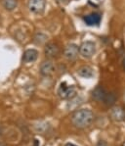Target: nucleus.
Listing matches in <instances>:
<instances>
[{"label": "nucleus", "instance_id": "nucleus-1", "mask_svg": "<svg viewBox=\"0 0 125 146\" xmlns=\"http://www.w3.org/2000/svg\"><path fill=\"white\" fill-rule=\"evenodd\" d=\"M94 120V114L89 109H80L74 112L71 121L72 123L78 129H84L92 123Z\"/></svg>", "mask_w": 125, "mask_h": 146}, {"label": "nucleus", "instance_id": "nucleus-2", "mask_svg": "<svg viewBox=\"0 0 125 146\" xmlns=\"http://www.w3.org/2000/svg\"><path fill=\"white\" fill-rule=\"evenodd\" d=\"M92 97L98 102H103L108 106H113L116 101V96L113 92H108L102 86L96 87L92 92Z\"/></svg>", "mask_w": 125, "mask_h": 146}, {"label": "nucleus", "instance_id": "nucleus-3", "mask_svg": "<svg viewBox=\"0 0 125 146\" xmlns=\"http://www.w3.org/2000/svg\"><path fill=\"white\" fill-rule=\"evenodd\" d=\"M58 95L64 100L72 99L76 95V88L74 87V85L68 84L66 82H62L58 88Z\"/></svg>", "mask_w": 125, "mask_h": 146}, {"label": "nucleus", "instance_id": "nucleus-4", "mask_svg": "<svg viewBox=\"0 0 125 146\" xmlns=\"http://www.w3.org/2000/svg\"><path fill=\"white\" fill-rule=\"evenodd\" d=\"M96 53V44L93 41L87 40L79 46V54L83 58L90 59Z\"/></svg>", "mask_w": 125, "mask_h": 146}, {"label": "nucleus", "instance_id": "nucleus-5", "mask_svg": "<svg viewBox=\"0 0 125 146\" xmlns=\"http://www.w3.org/2000/svg\"><path fill=\"white\" fill-rule=\"evenodd\" d=\"M28 7L32 14L40 15L45 10L46 0H28Z\"/></svg>", "mask_w": 125, "mask_h": 146}, {"label": "nucleus", "instance_id": "nucleus-6", "mask_svg": "<svg viewBox=\"0 0 125 146\" xmlns=\"http://www.w3.org/2000/svg\"><path fill=\"white\" fill-rule=\"evenodd\" d=\"M64 57L66 58L70 61H74L77 59L78 54H79V47L74 43H70L68 44L64 48Z\"/></svg>", "mask_w": 125, "mask_h": 146}, {"label": "nucleus", "instance_id": "nucleus-7", "mask_svg": "<svg viewBox=\"0 0 125 146\" xmlns=\"http://www.w3.org/2000/svg\"><path fill=\"white\" fill-rule=\"evenodd\" d=\"M60 48L57 44L53 43V42H49L44 47V54L48 59H55L58 58L60 55Z\"/></svg>", "mask_w": 125, "mask_h": 146}, {"label": "nucleus", "instance_id": "nucleus-8", "mask_svg": "<svg viewBox=\"0 0 125 146\" xmlns=\"http://www.w3.org/2000/svg\"><path fill=\"white\" fill-rule=\"evenodd\" d=\"M55 72V66L51 61L47 60L41 63L40 65V74L43 77H50L54 74Z\"/></svg>", "mask_w": 125, "mask_h": 146}, {"label": "nucleus", "instance_id": "nucleus-9", "mask_svg": "<svg viewBox=\"0 0 125 146\" xmlns=\"http://www.w3.org/2000/svg\"><path fill=\"white\" fill-rule=\"evenodd\" d=\"M101 16L98 13H91L89 15H86L84 16L83 18V21L87 26H90V27H93V26H98L100 23H101Z\"/></svg>", "mask_w": 125, "mask_h": 146}, {"label": "nucleus", "instance_id": "nucleus-10", "mask_svg": "<svg viewBox=\"0 0 125 146\" xmlns=\"http://www.w3.org/2000/svg\"><path fill=\"white\" fill-rule=\"evenodd\" d=\"M38 58V51L35 49H28L24 52L23 61L24 63H32Z\"/></svg>", "mask_w": 125, "mask_h": 146}, {"label": "nucleus", "instance_id": "nucleus-11", "mask_svg": "<svg viewBox=\"0 0 125 146\" xmlns=\"http://www.w3.org/2000/svg\"><path fill=\"white\" fill-rule=\"evenodd\" d=\"M77 75L83 78H92L94 77V71L91 67L83 66L78 69Z\"/></svg>", "mask_w": 125, "mask_h": 146}, {"label": "nucleus", "instance_id": "nucleus-12", "mask_svg": "<svg viewBox=\"0 0 125 146\" xmlns=\"http://www.w3.org/2000/svg\"><path fill=\"white\" fill-rule=\"evenodd\" d=\"M111 117L115 121H125V110L121 107H115L111 110Z\"/></svg>", "mask_w": 125, "mask_h": 146}, {"label": "nucleus", "instance_id": "nucleus-13", "mask_svg": "<svg viewBox=\"0 0 125 146\" xmlns=\"http://www.w3.org/2000/svg\"><path fill=\"white\" fill-rule=\"evenodd\" d=\"M1 4L5 10L13 11L17 8L18 0H1Z\"/></svg>", "mask_w": 125, "mask_h": 146}, {"label": "nucleus", "instance_id": "nucleus-14", "mask_svg": "<svg viewBox=\"0 0 125 146\" xmlns=\"http://www.w3.org/2000/svg\"><path fill=\"white\" fill-rule=\"evenodd\" d=\"M47 39H48V37H47L46 35H44L42 33H37L34 35V37H33V42L36 45H42V44H44L47 41Z\"/></svg>", "mask_w": 125, "mask_h": 146}, {"label": "nucleus", "instance_id": "nucleus-15", "mask_svg": "<svg viewBox=\"0 0 125 146\" xmlns=\"http://www.w3.org/2000/svg\"><path fill=\"white\" fill-rule=\"evenodd\" d=\"M96 146H108V144H107L106 141H104V140H100L99 142L97 143V145H96Z\"/></svg>", "mask_w": 125, "mask_h": 146}, {"label": "nucleus", "instance_id": "nucleus-16", "mask_svg": "<svg viewBox=\"0 0 125 146\" xmlns=\"http://www.w3.org/2000/svg\"><path fill=\"white\" fill-rule=\"evenodd\" d=\"M57 1L60 3H66V2H68V0H57Z\"/></svg>", "mask_w": 125, "mask_h": 146}, {"label": "nucleus", "instance_id": "nucleus-17", "mask_svg": "<svg viewBox=\"0 0 125 146\" xmlns=\"http://www.w3.org/2000/svg\"><path fill=\"white\" fill-rule=\"evenodd\" d=\"M64 146H76V145H74V144H72V143H66Z\"/></svg>", "mask_w": 125, "mask_h": 146}, {"label": "nucleus", "instance_id": "nucleus-18", "mask_svg": "<svg viewBox=\"0 0 125 146\" xmlns=\"http://www.w3.org/2000/svg\"><path fill=\"white\" fill-rule=\"evenodd\" d=\"M123 67H124V68H125V59L123 60Z\"/></svg>", "mask_w": 125, "mask_h": 146}]
</instances>
